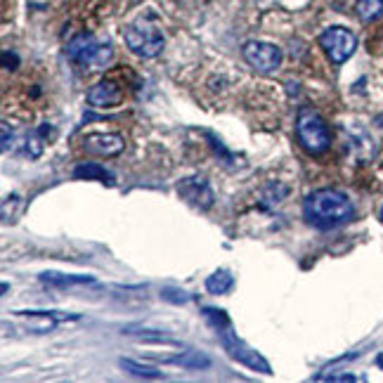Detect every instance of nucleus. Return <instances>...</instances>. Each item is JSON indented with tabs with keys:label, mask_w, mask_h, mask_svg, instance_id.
Listing matches in <instances>:
<instances>
[{
	"label": "nucleus",
	"mask_w": 383,
	"mask_h": 383,
	"mask_svg": "<svg viewBox=\"0 0 383 383\" xmlns=\"http://www.w3.org/2000/svg\"><path fill=\"white\" fill-rule=\"evenodd\" d=\"M303 213L310 225H315L319 229H329V227L348 222L355 215V208H353V201H350L343 192L322 187V189L310 192V194L305 196Z\"/></svg>",
	"instance_id": "obj_1"
},
{
	"label": "nucleus",
	"mask_w": 383,
	"mask_h": 383,
	"mask_svg": "<svg viewBox=\"0 0 383 383\" xmlns=\"http://www.w3.org/2000/svg\"><path fill=\"white\" fill-rule=\"evenodd\" d=\"M126 46L133 50L137 57L152 60V57L161 55V50L166 46L163 31L159 29V24L149 17H137L135 22H130L123 29Z\"/></svg>",
	"instance_id": "obj_2"
},
{
	"label": "nucleus",
	"mask_w": 383,
	"mask_h": 383,
	"mask_svg": "<svg viewBox=\"0 0 383 383\" xmlns=\"http://www.w3.org/2000/svg\"><path fill=\"white\" fill-rule=\"evenodd\" d=\"M296 137L301 142L303 152H308L310 156H319L331 147V133L324 119L319 116L315 109L310 107H303L298 112V119H296Z\"/></svg>",
	"instance_id": "obj_3"
},
{
	"label": "nucleus",
	"mask_w": 383,
	"mask_h": 383,
	"mask_svg": "<svg viewBox=\"0 0 383 383\" xmlns=\"http://www.w3.org/2000/svg\"><path fill=\"white\" fill-rule=\"evenodd\" d=\"M67 55L72 62L93 69V72H102V69L109 67L114 60V50L109 43L100 41V38H95V36H88V34L74 38L67 48Z\"/></svg>",
	"instance_id": "obj_4"
},
{
	"label": "nucleus",
	"mask_w": 383,
	"mask_h": 383,
	"mask_svg": "<svg viewBox=\"0 0 383 383\" xmlns=\"http://www.w3.org/2000/svg\"><path fill=\"white\" fill-rule=\"evenodd\" d=\"M218 338H220V343H222V348L227 350L229 357L232 360H237L239 365H244L248 369H253V372H260V374H272L270 372V365H267V360L263 355L258 353V350H253V348H248L241 338L234 334V329H232V324L225 329H220L218 331Z\"/></svg>",
	"instance_id": "obj_5"
},
{
	"label": "nucleus",
	"mask_w": 383,
	"mask_h": 383,
	"mask_svg": "<svg viewBox=\"0 0 383 383\" xmlns=\"http://www.w3.org/2000/svg\"><path fill=\"white\" fill-rule=\"evenodd\" d=\"M319 48L327 53L334 64H343L353 57L357 48V36L346 27H331L319 34Z\"/></svg>",
	"instance_id": "obj_6"
},
{
	"label": "nucleus",
	"mask_w": 383,
	"mask_h": 383,
	"mask_svg": "<svg viewBox=\"0 0 383 383\" xmlns=\"http://www.w3.org/2000/svg\"><path fill=\"white\" fill-rule=\"evenodd\" d=\"M241 55H244V60L260 74L277 72L279 64H282V50L265 41H248L244 50H241Z\"/></svg>",
	"instance_id": "obj_7"
},
{
	"label": "nucleus",
	"mask_w": 383,
	"mask_h": 383,
	"mask_svg": "<svg viewBox=\"0 0 383 383\" xmlns=\"http://www.w3.org/2000/svg\"><path fill=\"white\" fill-rule=\"evenodd\" d=\"M83 149L93 156H116L126 149V142L116 133H93L83 140Z\"/></svg>",
	"instance_id": "obj_8"
},
{
	"label": "nucleus",
	"mask_w": 383,
	"mask_h": 383,
	"mask_svg": "<svg viewBox=\"0 0 383 383\" xmlns=\"http://www.w3.org/2000/svg\"><path fill=\"white\" fill-rule=\"evenodd\" d=\"M123 100L126 93L114 81H102L88 90V105L95 107V109H112V107L123 105Z\"/></svg>",
	"instance_id": "obj_9"
},
{
	"label": "nucleus",
	"mask_w": 383,
	"mask_h": 383,
	"mask_svg": "<svg viewBox=\"0 0 383 383\" xmlns=\"http://www.w3.org/2000/svg\"><path fill=\"white\" fill-rule=\"evenodd\" d=\"M177 192H180L184 201H189L192 206L196 208H208L210 203H213V192H210L206 180H201V177H187V180H182L177 184Z\"/></svg>",
	"instance_id": "obj_10"
},
{
	"label": "nucleus",
	"mask_w": 383,
	"mask_h": 383,
	"mask_svg": "<svg viewBox=\"0 0 383 383\" xmlns=\"http://www.w3.org/2000/svg\"><path fill=\"white\" fill-rule=\"evenodd\" d=\"M74 177H79V180H100L105 184H114V175L107 168H102L100 163H79L74 168Z\"/></svg>",
	"instance_id": "obj_11"
},
{
	"label": "nucleus",
	"mask_w": 383,
	"mask_h": 383,
	"mask_svg": "<svg viewBox=\"0 0 383 383\" xmlns=\"http://www.w3.org/2000/svg\"><path fill=\"white\" fill-rule=\"evenodd\" d=\"M355 12L365 24L376 22L379 17H383V0H357Z\"/></svg>",
	"instance_id": "obj_12"
},
{
	"label": "nucleus",
	"mask_w": 383,
	"mask_h": 383,
	"mask_svg": "<svg viewBox=\"0 0 383 383\" xmlns=\"http://www.w3.org/2000/svg\"><path fill=\"white\" fill-rule=\"evenodd\" d=\"M232 284H234V277L227 270H215L206 279V289L210 293H215V296H222V293H227L229 289H232Z\"/></svg>",
	"instance_id": "obj_13"
},
{
	"label": "nucleus",
	"mask_w": 383,
	"mask_h": 383,
	"mask_svg": "<svg viewBox=\"0 0 383 383\" xmlns=\"http://www.w3.org/2000/svg\"><path fill=\"white\" fill-rule=\"evenodd\" d=\"M166 362H173V365H180L184 369H203V367L210 365V360L206 355L194 353V350H189V353H180L177 357H166Z\"/></svg>",
	"instance_id": "obj_14"
},
{
	"label": "nucleus",
	"mask_w": 383,
	"mask_h": 383,
	"mask_svg": "<svg viewBox=\"0 0 383 383\" xmlns=\"http://www.w3.org/2000/svg\"><path fill=\"white\" fill-rule=\"evenodd\" d=\"M119 365H121L123 372L133 374V376H140V379H163V374L159 372V369L140 365V362H135V360H126V357H121Z\"/></svg>",
	"instance_id": "obj_15"
},
{
	"label": "nucleus",
	"mask_w": 383,
	"mask_h": 383,
	"mask_svg": "<svg viewBox=\"0 0 383 383\" xmlns=\"http://www.w3.org/2000/svg\"><path fill=\"white\" fill-rule=\"evenodd\" d=\"M43 282L53 284V286H74V284H93V277H86V274H55V272H46L41 274Z\"/></svg>",
	"instance_id": "obj_16"
},
{
	"label": "nucleus",
	"mask_w": 383,
	"mask_h": 383,
	"mask_svg": "<svg viewBox=\"0 0 383 383\" xmlns=\"http://www.w3.org/2000/svg\"><path fill=\"white\" fill-rule=\"evenodd\" d=\"M203 317H206V322L213 327L215 331L229 327V319H227V312L225 310H218V308H203Z\"/></svg>",
	"instance_id": "obj_17"
},
{
	"label": "nucleus",
	"mask_w": 383,
	"mask_h": 383,
	"mask_svg": "<svg viewBox=\"0 0 383 383\" xmlns=\"http://www.w3.org/2000/svg\"><path fill=\"white\" fill-rule=\"evenodd\" d=\"M46 133H48V126L29 135V147H27V149H29V154L34 156V159L43 154V147H46Z\"/></svg>",
	"instance_id": "obj_18"
},
{
	"label": "nucleus",
	"mask_w": 383,
	"mask_h": 383,
	"mask_svg": "<svg viewBox=\"0 0 383 383\" xmlns=\"http://www.w3.org/2000/svg\"><path fill=\"white\" fill-rule=\"evenodd\" d=\"M163 298L166 301H173V303H187L189 296L184 291H177V289H163Z\"/></svg>",
	"instance_id": "obj_19"
},
{
	"label": "nucleus",
	"mask_w": 383,
	"mask_h": 383,
	"mask_svg": "<svg viewBox=\"0 0 383 383\" xmlns=\"http://www.w3.org/2000/svg\"><path fill=\"white\" fill-rule=\"evenodd\" d=\"M322 379H329V381H355L357 376L355 374H331V376H322Z\"/></svg>",
	"instance_id": "obj_20"
},
{
	"label": "nucleus",
	"mask_w": 383,
	"mask_h": 383,
	"mask_svg": "<svg viewBox=\"0 0 383 383\" xmlns=\"http://www.w3.org/2000/svg\"><path fill=\"white\" fill-rule=\"evenodd\" d=\"M376 365H379V367H383V353H381L379 357H376Z\"/></svg>",
	"instance_id": "obj_21"
},
{
	"label": "nucleus",
	"mask_w": 383,
	"mask_h": 383,
	"mask_svg": "<svg viewBox=\"0 0 383 383\" xmlns=\"http://www.w3.org/2000/svg\"><path fill=\"white\" fill-rule=\"evenodd\" d=\"M381 222H383V208H381Z\"/></svg>",
	"instance_id": "obj_22"
}]
</instances>
